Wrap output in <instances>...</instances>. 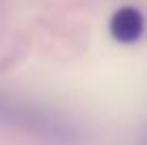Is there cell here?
<instances>
[{"label": "cell", "mask_w": 147, "mask_h": 145, "mask_svg": "<svg viewBox=\"0 0 147 145\" xmlns=\"http://www.w3.org/2000/svg\"><path fill=\"white\" fill-rule=\"evenodd\" d=\"M145 32V17L134 7H121L109 19V34L121 45L136 43Z\"/></svg>", "instance_id": "cell-1"}]
</instances>
